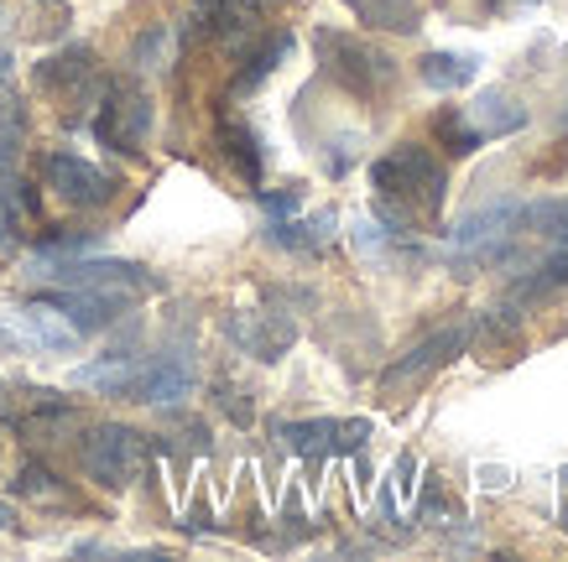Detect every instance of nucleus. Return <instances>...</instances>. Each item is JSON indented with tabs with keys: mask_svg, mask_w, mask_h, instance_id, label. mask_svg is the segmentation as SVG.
I'll return each mask as SVG.
<instances>
[{
	"mask_svg": "<svg viewBox=\"0 0 568 562\" xmlns=\"http://www.w3.org/2000/svg\"><path fill=\"white\" fill-rule=\"evenodd\" d=\"M345 6L371 32H392V37L423 32V0H345Z\"/></svg>",
	"mask_w": 568,
	"mask_h": 562,
	"instance_id": "obj_15",
	"label": "nucleus"
},
{
	"mask_svg": "<svg viewBox=\"0 0 568 562\" xmlns=\"http://www.w3.org/2000/svg\"><path fill=\"white\" fill-rule=\"evenodd\" d=\"M11 63H17V58H11V52H0V84L11 79Z\"/></svg>",
	"mask_w": 568,
	"mask_h": 562,
	"instance_id": "obj_32",
	"label": "nucleus"
},
{
	"mask_svg": "<svg viewBox=\"0 0 568 562\" xmlns=\"http://www.w3.org/2000/svg\"><path fill=\"white\" fill-rule=\"evenodd\" d=\"M355 156H361V131H345V136H334V141H328V152H324V172H328V177H345V172L355 167Z\"/></svg>",
	"mask_w": 568,
	"mask_h": 562,
	"instance_id": "obj_25",
	"label": "nucleus"
},
{
	"mask_svg": "<svg viewBox=\"0 0 568 562\" xmlns=\"http://www.w3.org/2000/svg\"><path fill=\"white\" fill-rule=\"evenodd\" d=\"M21 136H27V110L17 100H6L0 104V177H11V167H17Z\"/></svg>",
	"mask_w": 568,
	"mask_h": 562,
	"instance_id": "obj_24",
	"label": "nucleus"
},
{
	"mask_svg": "<svg viewBox=\"0 0 568 562\" xmlns=\"http://www.w3.org/2000/svg\"><path fill=\"white\" fill-rule=\"evenodd\" d=\"M17 334H21V339H32L37 349H79V339H84V334H79V328H73L69 318L48 303V297L21 307V313H17Z\"/></svg>",
	"mask_w": 568,
	"mask_h": 562,
	"instance_id": "obj_14",
	"label": "nucleus"
},
{
	"mask_svg": "<svg viewBox=\"0 0 568 562\" xmlns=\"http://www.w3.org/2000/svg\"><path fill=\"white\" fill-rule=\"evenodd\" d=\"M189 391H193L189 355H173V349H168V355H136L121 401H136V407H168V401H183Z\"/></svg>",
	"mask_w": 568,
	"mask_h": 562,
	"instance_id": "obj_10",
	"label": "nucleus"
},
{
	"mask_svg": "<svg viewBox=\"0 0 568 562\" xmlns=\"http://www.w3.org/2000/svg\"><path fill=\"white\" fill-rule=\"evenodd\" d=\"M17 417V396H11V386L0 380V422H11Z\"/></svg>",
	"mask_w": 568,
	"mask_h": 562,
	"instance_id": "obj_31",
	"label": "nucleus"
},
{
	"mask_svg": "<svg viewBox=\"0 0 568 562\" xmlns=\"http://www.w3.org/2000/svg\"><path fill=\"white\" fill-rule=\"evenodd\" d=\"M282 443L297 459H334V453H361L371 443V422L365 417H308V422H282Z\"/></svg>",
	"mask_w": 568,
	"mask_h": 562,
	"instance_id": "obj_9",
	"label": "nucleus"
},
{
	"mask_svg": "<svg viewBox=\"0 0 568 562\" xmlns=\"http://www.w3.org/2000/svg\"><path fill=\"white\" fill-rule=\"evenodd\" d=\"M11 239H17V208H11V198L0 193V251H6Z\"/></svg>",
	"mask_w": 568,
	"mask_h": 562,
	"instance_id": "obj_30",
	"label": "nucleus"
},
{
	"mask_svg": "<svg viewBox=\"0 0 568 562\" xmlns=\"http://www.w3.org/2000/svg\"><path fill=\"white\" fill-rule=\"evenodd\" d=\"M220 146H224V156L235 162V172L256 187L261 183V136H256V131H251L245 120H224V125H220Z\"/></svg>",
	"mask_w": 568,
	"mask_h": 562,
	"instance_id": "obj_19",
	"label": "nucleus"
},
{
	"mask_svg": "<svg viewBox=\"0 0 568 562\" xmlns=\"http://www.w3.org/2000/svg\"><path fill=\"white\" fill-rule=\"evenodd\" d=\"M564 531H568V505H564Z\"/></svg>",
	"mask_w": 568,
	"mask_h": 562,
	"instance_id": "obj_36",
	"label": "nucleus"
},
{
	"mask_svg": "<svg viewBox=\"0 0 568 562\" xmlns=\"http://www.w3.org/2000/svg\"><path fill=\"white\" fill-rule=\"evenodd\" d=\"M0 349H6V328H0Z\"/></svg>",
	"mask_w": 568,
	"mask_h": 562,
	"instance_id": "obj_35",
	"label": "nucleus"
},
{
	"mask_svg": "<svg viewBox=\"0 0 568 562\" xmlns=\"http://www.w3.org/2000/svg\"><path fill=\"white\" fill-rule=\"evenodd\" d=\"M224 334H230V344L241 349V355L261 359V365H276V359L287 355L297 344V324L287 318V313H230L224 318Z\"/></svg>",
	"mask_w": 568,
	"mask_h": 562,
	"instance_id": "obj_11",
	"label": "nucleus"
},
{
	"mask_svg": "<svg viewBox=\"0 0 568 562\" xmlns=\"http://www.w3.org/2000/svg\"><path fill=\"white\" fill-rule=\"evenodd\" d=\"M433 131H438V146H444V152H454V156H469V152H480V146H485V136L469 125L465 110H444V115L433 120Z\"/></svg>",
	"mask_w": 568,
	"mask_h": 562,
	"instance_id": "obj_23",
	"label": "nucleus"
},
{
	"mask_svg": "<svg viewBox=\"0 0 568 562\" xmlns=\"http://www.w3.org/2000/svg\"><path fill=\"white\" fill-rule=\"evenodd\" d=\"M371 183H376V219L386 224L392 235H413L417 224L433 219V214L444 208L448 172L428 146L402 141V146H392L386 156H376Z\"/></svg>",
	"mask_w": 568,
	"mask_h": 562,
	"instance_id": "obj_1",
	"label": "nucleus"
},
{
	"mask_svg": "<svg viewBox=\"0 0 568 562\" xmlns=\"http://www.w3.org/2000/svg\"><path fill=\"white\" fill-rule=\"evenodd\" d=\"M11 490H17L21 500H32V505H69V484L52 474V469H42V463H21V474Z\"/></svg>",
	"mask_w": 568,
	"mask_h": 562,
	"instance_id": "obj_22",
	"label": "nucleus"
},
{
	"mask_svg": "<svg viewBox=\"0 0 568 562\" xmlns=\"http://www.w3.org/2000/svg\"><path fill=\"white\" fill-rule=\"evenodd\" d=\"M42 183L52 187V198H63L69 208H104L115 198L121 177L94 167V162H84V156H73V152H48L42 156Z\"/></svg>",
	"mask_w": 568,
	"mask_h": 562,
	"instance_id": "obj_8",
	"label": "nucleus"
},
{
	"mask_svg": "<svg viewBox=\"0 0 568 562\" xmlns=\"http://www.w3.org/2000/svg\"><path fill=\"white\" fill-rule=\"evenodd\" d=\"M465 344H469V324H448V328H438V334H428L417 349L396 355V365H386V370H381V396H386V401H396V396L417 391V386H423L428 375L444 370L454 355H465Z\"/></svg>",
	"mask_w": 568,
	"mask_h": 562,
	"instance_id": "obj_6",
	"label": "nucleus"
},
{
	"mask_svg": "<svg viewBox=\"0 0 568 562\" xmlns=\"http://www.w3.org/2000/svg\"><path fill=\"white\" fill-rule=\"evenodd\" d=\"M521 235H527V204L500 198V204H485L454 224L444 256L459 260V266H485V260L511 256V245H517Z\"/></svg>",
	"mask_w": 568,
	"mask_h": 562,
	"instance_id": "obj_3",
	"label": "nucleus"
},
{
	"mask_svg": "<svg viewBox=\"0 0 568 562\" xmlns=\"http://www.w3.org/2000/svg\"><path fill=\"white\" fill-rule=\"evenodd\" d=\"M48 303L58 307L79 334H104L110 324H121V313L131 307V297H115V292H89V287H52Z\"/></svg>",
	"mask_w": 568,
	"mask_h": 562,
	"instance_id": "obj_12",
	"label": "nucleus"
},
{
	"mask_svg": "<svg viewBox=\"0 0 568 562\" xmlns=\"http://www.w3.org/2000/svg\"><path fill=\"white\" fill-rule=\"evenodd\" d=\"M334 224H339V214L334 208H318L313 219H272L266 224V239L272 245H282V251H324L328 239H334Z\"/></svg>",
	"mask_w": 568,
	"mask_h": 562,
	"instance_id": "obj_16",
	"label": "nucleus"
},
{
	"mask_svg": "<svg viewBox=\"0 0 568 562\" xmlns=\"http://www.w3.org/2000/svg\"><path fill=\"white\" fill-rule=\"evenodd\" d=\"M318 63H324L328 79L339 89H349L355 100H381L396 79L392 58L349 32H318Z\"/></svg>",
	"mask_w": 568,
	"mask_h": 562,
	"instance_id": "obj_4",
	"label": "nucleus"
},
{
	"mask_svg": "<svg viewBox=\"0 0 568 562\" xmlns=\"http://www.w3.org/2000/svg\"><path fill=\"white\" fill-rule=\"evenodd\" d=\"M417 79L438 94H454V89H469L480 79V58L475 52H428L423 63H417Z\"/></svg>",
	"mask_w": 568,
	"mask_h": 562,
	"instance_id": "obj_17",
	"label": "nucleus"
},
{
	"mask_svg": "<svg viewBox=\"0 0 568 562\" xmlns=\"http://www.w3.org/2000/svg\"><path fill=\"white\" fill-rule=\"evenodd\" d=\"M94 136L110 146V152H141L146 136H152V100L141 84H110L100 100V115H94Z\"/></svg>",
	"mask_w": 568,
	"mask_h": 562,
	"instance_id": "obj_7",
	"label": "nucleus"
},
{
	"mask_svg": "<svg viewBox=\"0 0 568 562\" xmlns=\"http://www.w3.org/2000/svg\"><path fill=\"white\" fill-rule=\"evenodd\" d=\"M131 365H136V355H104V359H94V365H84V370H73V386H89V391L121 401L125 380H131Z\"/></svg>",
	"mask_w": 568,
	"mask_h": 562,
	"instance_id": "obj_20",
	"label": "nucleus"
},
{
	"mask_svg": "<svg viewBox=\"0 0 568 562\" xmlns=\"http://www.w3.org/2000/svg\"><path fill=\"white\" fill-rule=\"evenodd\" d=\"M444 515H448L444 490H438V484H428V490H423V511H417V521H423V527H444Z\"/></svg>",
	"mask_w": 568,
	"mask_h": 562,
	"instance_id": "obj_27",
	"label": "nucleus"
},
{
	"mask_svg": "<svg viewBox=\"0 0 568 562\" xmlns=\"http://www.w3.org/2000/svg\"><path fill=\"white\" fill-rule=\"evenodd\" d=\"M413 474H417V459H413V453H402V459H396V469H392V494H402V500H407V494H413Z\"/></svg>",
	"mask_w": 568,
	"mask_h": 562,
	"instance_id": "obj_29",
	"label": "nucleus"
},
{
	"mask_svg": "<svg viewBox=\"0 0 568 562\" xmlns=\"http://www.w3.org/2000/svg\"><path fill=\"white\" fill-rule=\"evenodd\" d=\"M256 204L266 208V219H293L297 208H303V193H297V187H276V193L256 187Z\"/></svg>",
	"mask_w": 568,
	"mask_h": 562,
	"instance_id": "obj_26",
	"label": "nucleus"
},
{
	"mask_svg": "<svg viewBox=\"0 0 568 562\" xmlns=\"http://www.w3.org/2000/svg\"><path fill=\"white\" fill-rule=\"evenodd\" d=\"M79 463H84V474L100 484V490L121 494L136 484L141 463H146V438H141L136 427L125 422H100L84 432V448H79Z\"/></svg>",
	"mask_w": 568,
	"mask_h": 562,
	"instance_id": "obj_5",
	"label": "nucleus"
},
{
	"mask_svg": "<svg viewBox=\"0 0 568 562\" xmlns=\"http://www.w3.org/2000/svg\"><path fill=\"white\" fill-rule=\"evenodd\" d=\"M11 521H17V511H11V505H6V500H0V531L11 527Z\"/></svg>",
	"mask_w": 568,
	"mask_h": 562,
	"instance_id": "obj_33",
	"label": "nucleus"
},
{
	"mask_svg": "<svg viewBox=\"0 0 568 562\" xmlns=\"http://www.w3.org/2000/svg\"><path fill=\"white\" fill-rule=\"evenodd\" d=\"M485 6H490V11H496V6H500V0H485Z\"/></svg>",
	"mask_w": 568,
	"mask_h": 562,
	"instance_id": "obj_34",
	"label": "nucleus"
},
{
	"mask_svg": "<svg viewBox=\"0 0 568 562\" xmlns=\"http://www.w3.org/2000/svg\"><path fill=\"white\" fill-rule=\"evenodd\" d=\"M293 48H297L293 37H287V32H276L272 42H266V48H261L256 58H251V69H245L241 79H235V89H230V94L241 100V94H251V89H261V84H266V79H272L276 69H282V58H293Z\"/></svg>",
	"mask_w": 568,
	"mask_h": 562,
	"instance_id": "obj_21",
	"label": "nucleus"
},
{
	"mask_svg": "<svg viewBox=\"0 0 568 562\" xmlns=\"http://www.w3.org/2000/svg\"><path fill=\"white\" fill-rule=\"evenodd\" d=\"M214 401H220V411H230L241 427L256 417V411H251V401H241V391H235V386H214Z\"/></svg>",
	"mask_w": 568,
	"mask_h": 562,
	"instance_id": "obj_28",
	"label": "nucleus"
},
{
	"mask_svg": "<svg viewBox=\"0 0 568 562\" xmlns=\"http://www.w3.org/2000/svg\"><path fill=\"white\" fill-rule=\"evenodd\" d=\"M465 115H469V125H475L485 141L517 136V131H527V120H532V115H527V104H521L511 89H500V84L480 89V94L465 104Z\"/></svg>",
	"mask_w": 568,
	"mask_h": 562,
	"instance_id": "obj_13",
	"label": "nucleus"
},
{
	"mask_svg": "<svg viewBox=\"0 0 568 562\" xmlns=\"http://www.w3.org/2000/svg\"><path fill=\"white\" fill-rule=\"evenodd\" d=\"M27 276L48 282V287H89V292H115V297H146L162 292V276H152L146 266L131 260H84V256H37L27 266Z\"/></svg>",
	"mask_w": 568,
	"mask_h": 562,
	"instance_id": "obj_2",
	"label": "nucleus"
},
{
	"mask_svg": "<svg viewBox=\"0 0 568 562\" xmlns=\"http://www.w3.org/2000/svg\"><path fill=\"white\" fill-rule=\"evenodd\" d=\"M89 73H94V52L69 48V52H52L48 63L37 69V84L63 94V100H79V84H89Z\"/></svg>",
	"mask_w": 568,
	"mask_h": 562,
	"instance_id": "obj_18",
	"label": "nucleus"
}]
</instances>
